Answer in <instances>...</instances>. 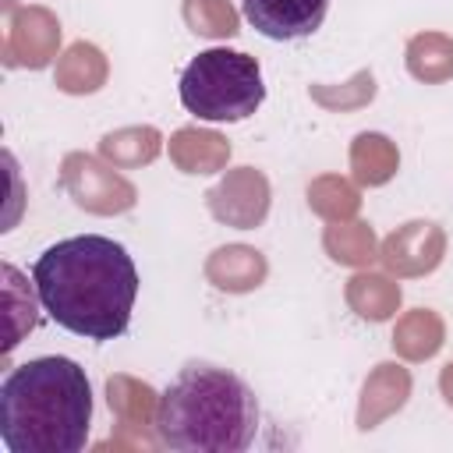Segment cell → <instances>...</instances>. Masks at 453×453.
Here are the masks:
<instances>
[{"mask_svg":"<svg viewBox=\"0 0 453 453\" xmlns=\"http://www.w3.org/2000/svg\"><path fill=\"white\" fill-rule=\"evenodd\" d=\"M60 184L74 198L78 209L96 216H117L127 212L138 202V191L127 177H120L113 166L88 152H67L60 163Z\"/></svg>","mask_w":453,"mask_h":453,"instance_id":"5","label":"cell"},{"mask_svg":"<svg viewBox=\"0 0 453 453\" xmlns=\"http://www.w3.org/2000/svg\"><path fill=\"white\" fill-rule=\"evenodd\" d=\"M163 149V134L152 124H134V127H117L110 134H103L99 142V156L113 166H145L159 156Z\"/></svg>","mask_w":453,"mask_h":453,"instance_id":"19","label":"cell"},{"mask_svg":"<svg viewBox=\"0 0 453 453\" xmlns=\"http://www.w3.org/2000/svg\"><path fill=\"white\" fill-rule=\"evenodd\" d=\"M4 11V42L0 57L7 67H46L60 46V21L46 7H25L18 0H0Z\"/></svg>","mask_w":453,"mask_h":453,"instance_id":"6","label":"cell"},{"mask_svg":"<svg viewBox=\"0 0 453 453\" xmlns=\"http://www.w3.org/2000/svg\"><path fill=\"white\" fill-rule=\"evenodd\" d=\"M439 389H442V396H446V403L453 407V361L439 372Z\"/></svg>","mask_w":453,"mask_h":453,"instance_id":"25","label":"cell"},{"mask_svg":"<svg viewBox=\"0 0 453 453\" xmlns=\"http://www.w3.org/2000/svg\"><path fill=\"white\" fill-rule=\"evenodd\" d=\"M180 14L188 28L202 39H230L237 35V25H241L230 0H184Z\"/></svg>","mask_w":453,"mask_h":453,"instance_id":"22","label":"cell"},{"mask_svg":"<svg viewBox=\"0 0 453 453\" xmlns=\"http://www.w3.org/2000/svg\"><path fill=\"white\" fill-rule=\"evenodd\" d=\"M106 403L117 414V428H120V435L110 439L113 449H120V446H131V449L152 446V439L145 432H149V425L156 428L159 396L149 382H142L134 375H110L106 379Z\"/></svg>","mask_w":453,"mask_h":453,"instance_id":"9","label":"cell"},{"mask_svg":"<svg viewBox=\"0 0 453 453\" xmlns=\"http://www.w3.org/2000/svg\"><path fill=\"white\" fill-rule=\"evenodd\" d=\"M322 248L333 262L340 265H354V269H368L379 258V241L375 230L368 223L347 219V223H329L322 234Z\"/></svg>","mask_w":453,"mask_h":453,"instance_id":"20","label":"cell"},{"mask_svg":"<svg viewBox=\"0 0 453 453\" xmlns=\"http://www.w3.org/2000/svg\"><path fill=\"white\" fill-rule=\"evenodd\" d=\"M205 202L219 223L234 230H255L269 216V180L255 166H237L226 170L216 188H209Z\"/></svg>","mask_w":453,"mask_h":453,"instance_id":"7","label":"cell"},{"mask_svg":"<svg viewBox=\"0 0 453 453\" xmlns=\"http://www.w3.org/2000/svg\"><path fill=\"white\" fill-rule=\"evenodd\" d=\"M170 159L184 173H219L230 159V142L209 127H180L170 134Z\"/></svg>","mask_w":453,"mask_h":453,"instance_id":"13","label":"cell"},{"mask_svg":"<svg viewBox=\"0 0 453 453\" xmlns=\"http://www.w3.org/2000/svg\"><path fill=\"white\" fill-rule=\"evenodd\" d=\"M106 74H110V64L103 57V50L92 42H74L57 57L53 81L67 96H92L106 85Z\"/></svg>","mask_w":453,"mask_h":453,"instance_id":"14","label":"cell"},{"mask_svg":"<svg viewBox=\"0 0 453 453\" xmlns=\"http://www.w3.org/2000/svg\"><path fill=\"white\" fill-rule=\"evenodd\" d=\"M350 170H354V180L357 184L379 188V184L393 180V173L400 170V152H396V145L386 134L361 131L350 142Z\"/></svg>","mask_w":453,"mask_h":453,"instance_id":"17","label":"cell"},{"mask_svg":"<svg viewBox=\"0 0 453 453\" xmlns=\"http://www.w3.org/2000/svg\"><path fill=\"white\" fill-rule=\"evenodd\" d=\"M403 60H407V71L425 85L449 81L453 78V39L442 32H418L411 35Z\"/></svg>","mask_w":453,"mask_h":453,"instance_id":"18","label":"cell"},{"mask_svg":"<svg viewBox=\"0 0 453 453\" xmlns=\"http://www.w3.org/2000/svg\"><path fill=\"white\" fill-rule=\"evenodd\" d=\"M92 425V386L71 357L18 365L0 386V442L11 453H78Z\"/></svg>","mask_w":453,"mask_h":453,"instance_id":"2","label":"cell"},{"mask_svg":"<svg viewBox=\"0 0 453 453\" xmlns=\"http://www.w3.org/2000/svg\"><path fill=\"white\" fill-rule=\"evenodd\" d=\"M265 99L262 67L241 50H205L180 74V103L202 120H244Z\"/></svg>","mask_w":453,"mask_h":453,"instance_id":"4","label":"cell"},{"mask_svg":"<svg viewBox=\"0 0 453 453\" xmlns=\"http://www.w3.org/2000/svg\"><path fill=\"white\" fill-rule=\"evenodd\" d=\"M442 255H446V234L432 219H411L379 244V258L386 273L400 280L432 273L442 262Z\"/></svg>","mask_w":453,"mask_h":453,"instance_id":"8","label":"cell"},{"mask_svg":"<svg viewBox=\"0 0 453 453\" xmlns=\"http://www.w3.org/2000/svg\"><path fill=\"white\" fill-rule=\"evenodd\" d=\"M32 283L50 319L85 340H117L131 326L138 269L127 248L103 234L50 244L32 265Z\"/></svg>","mask_w":453,"mask_h":453,"instance_id":"1","label":"cell"},{"mask_svg":"<svg viewBox=\"0 0 453 453\" xmlns=\"http://www.w3.org/2000/svg\"><path fill=\"white\" fill-rule=\"evenodd\" d=\"M269 276V262L251 244H223L205 258V280L223 294H248L262 287Z\"/></svg>","mask_w":453,"mask_h":453,"instance_id":"12","label":"cell"},{"mask_svg":"<svg viewBox=\"0 0 453 453\" xmlns=\"http://www.w3.org/2000/svg\"><path fill=\"white\" fill-rule=\"evenodd\" d=\"M446 340V326L439 319V311L432 308H414L407 315H400L396 329H393V350L403 361H428L439 354Z\"/></svg>","mask_w":453,"mask_h":453,"instance_id":"15","label":"cell"},{"mask_svg":"<svg viewBox=\"0 0 453 453\" xmlns=\"http://www.w3.org/2000/svg\"><path fill=\"white\" fill-rule=\"evenodd\" d=\"M308 205H311V212H319L326 223H347V219L357 216L361 195H357V188H354L347 177H340V173H322V177H315V180L308 184Z\"/></svg>","mask_w":453,"mask_h":453,"instance_id":"21","label":"cell"},{"mask_svg":"<svg viewBox=\"0 0 453 453\" xmlns=\"http://www.w3.org/2000/svg\"><path fill=\"white\" fill-rule=\"evenodd\" d=\"M244 18L265 35V39H301L311 35L322 18L329 0H241Z\"/></svg>","mask_w":453,"mask_h":453,"instance_id":"10","label":"cell"},{"mask_svg":"<svg viewBox=\"0 0 453 453\" xmlns=\"http://www.w3.org/2000/svg\"><path fill=\"white\" fill-rule=\"evenodd\" d=\"M411 396V372L396 361H382L372 368V375L361 386V400H357V428L372 432L375 425H382L389 414H396Z\"/></svg>","mask_w":453,"mask_h":453,"instance_id":"11","label":"cell"},{"mask_svg":"<svg viewBox=\"0 0 453 453\" xmlns=\"http://www.w3.org/2000/svg\"><path fill=\"white\" fill-rule=\"evenodd\" d=\"M403 294H400V283H393L389 276L382 273H357L347 280V304L357 319L365 322H386L396 315Z\"/></svg>","mask_w":453,"mask_h":453,"instance_id":"16","label":"cell"},{"mask_svg":"<svg viewBox=\"0 0 453 453\" xmlns=\"http://www.w3.org/2000/svg\"><path fill=\"white\" fill-rule=\"evenodd\" d=\"M4 301H7V350L28 333L35 329L39 315H35V297L28 287H21V276L14 265H4Z\"/></svg>","mask_w":453,"mask_h":453,"instance_id":"24","label":"cell"},{"mask_svg":"<svg viewBox=\"0 0 453 453\" xmlns=\"http://www.w3.org/2000/svg\"><path fill=\"white\" fill-rule=\"evenodd\" d=\"M308 96H311V103H319L322 110H333V113L361 110L375 99V74L365 67L343 85H308Z\"/></svg>","mask_w":453,"mask_h":453,"instance_id":"23","label":"cell"},{"mask_svg":"<svg viewBox=\"0 0 453 453\" xmlns=\"http://www.w3.org/2000/svg\"><path fill=\"white\" fill-rule=\"evenodd\" d=\"M258 400L226 368L188 365L159 396L156 439L180 453H241L255 442Z\"/></svg>","mask_w":453,"mask_h":453,"instance_id":"3","label":"cell"}]
</instances>
